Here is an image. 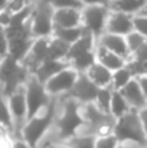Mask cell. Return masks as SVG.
I'll list each match as a JSON object with an SVG mask.
<instances>
[{"label": "cell", "mask_w": 147, "mask_h": 148, "mask_svg": "<svg viewBox=\"0 0 147 148\" xmlns=\"http://www.w3.org/2000/svg\"><path fill=\"white\" fill-rule=\"evenodd\" d=\"M55 111H56V105H55V99H52L45 108H42L33 116L26 119V122L19 130L17 137H20L32 148H38L43 137L48 134L49 128L55 124L56 119Z\"/></svg>", "instance_id": "cell-1"}, {"label": "cell", "mask_w": 147, "mask_h": 148, "mask_svg": "<svg viewBox=\"0 0 147 148\" xmlns=\"http://www.w3.org/2000/svg\"><path fill=\"white\" fill-rule=\"evenodd\" d=\"M85 124L87 121L82 115V103L72 98H65L62 111L55 119L58 138L61 141H69L82 132Z\"/></svg>", "instance_id": "cell-2"}, {"label": "cell", "mask_w": 147, "mask_h": 148, "mask_svg": "<svg viewBox=\"0 0 147 148\" xmlns=\"http://www.w3.org/2000/svg\"><path fill=\"white\" fill-rule=\"evenodd\" d=\"M114 135L117 137L118 143H130V144H137V145L146 147L147 134L141 125L137 109L131 108L123 116L115 119Z\"/></svg>", "instance_id": "cell-3"}, {"label": "cell", "mask_w": 147, "mask_h": 148, "mask_svg": "<svg viewBox=\"0 0 147 148\" xmlns=\"http://www.w3.org/2000/svg\"><path fill=\"white\" fill-rule=\"evenodd\" d=\"M29 76L30 72L13 56L7 55L0 60V89L4 95H9L16 88L25 85Z\"/></svg>", "instance_id": "cell-4"}, {"label": "cell", "mask_w": 147, "mask_h": 148, "mask_svg": "<svg viewBox=\"0 0 147 148\" xmlns=\"http://www.w3.org/2000/svg\"><path fill=\"white\" fill-rule=\"evenodd\" d=\"M53 7L48 0H39L33 4L30 16V30L33 38H49L53 33Z\"/></svg>", "instance_id": "cell-5"}, {"label": "cell", "mask_w": 147, "mask_h": 148, "mask_svg": "<svg viewBox=\"0 0 147 148\" xmlns=\"http://www.w3.org/2000/svg\"><path fill=\"white\" fill-rule=\"evenodd\" d=\"M25 95H26V103H28V118L33 116L36 112L45 108L53 98L48 94L45 84H42L32 73L25 82Z\"/></svg>", "instance_id": "cell-6"}, {"label": "cell", "mask_w": 147, "mask_h": 148, "mask_svg": "<svg viewBox=\"0 0 147 148\" xmlns=\"http://www.w3.org/2000/svg\"><path fill=\"white\" fill-rule=\"evenodd\" d=\"M108 14H110V7L107 4L84 6L82 7V26L98 39L105 32Z\"/></svg>", "instance_id": "cell-7"}, {"label": "cell", "mask_w": 147, "mask_h": 148, "mask_svg": "<svg viewBox=\"0 0 147 148\" xmlns=\"http://www.w3.org/2000/svg\"><path fill=\"white\" fill-rule=\"evenodd\" d=\"M78 75H79V72H77L71 66H66V68L61 69L58 73H55L50 79H48L45 82V88H46L48 94L50 97L66 95L71 91V88L74 86Z\"/></svg>", "instance_id": "cell-8"}, {"label": "cell", "mask_w": 147, "mask_h": 148, "mask_svg": "<svg viewBox=\"0 0 147 148\" xmlns=\"http://www.w3.org/2000/svg\"><path fill=\"white\" fill-rule=\"evenodd\" d=\"M6 97H7V103H9L10 114L13 118L14 131L17 135L19 130L28 119V103H26V95H25V85L16 88L13 92H10Z\"/></svg>", "instance_id": "cell-9"}, {"label": "cell", "mask_w": 147, "mask_h": 148, "mask_svg": "<svg viewBox=\"0 0 147 148\" xmlns=\"http://www.w3.org/2000/svg\"><path fill=\"white\" fill-rule=\"evenodd\" d=\"M98 89L99 88L87 76V73L82 72V73L78 75L74 86L65 95V98H72L75 101H78L79 103H90V102L95 101Z\"/></svg>", "instance_id": "cell-10"}, {"label": "cell", "mask_w": 147, "mask_h": 148, "mask_svg": "<svg viewBox=\"0 0 147 148\" xmlns=\"http://www.w3.org/2000/svg\"><path fill=\"white\" fill-rule=\"evenodd\" d=\"M49 38H35L30 49L28 50L26 56L22 59V65L33 73V71L48 58V48H49Z\"/></svg>", "instance_id": "cell-11"}, {"label": "cell", "mask_w": 147, "mask_h": 148, "mask_svg": "<svg viewBox=\"0 0 147 148\" xmlns=\"http://www.w3.org/2000/svg\"><path fill=\"white\" fill-rule=\"evenodd\" d=\"M133 30H134V27H133V14L110 10V14H108V19H107L105 32L126 36V35H128Z\"/></svg>", "instance_id": "cell-12"}, {"label": "cell", "mask_w": 147, "mask_h": 148, "mask_svg": "<svg viewBox=\"0 0 147 148\" xmlns=\"http://www.w3.org/2000/svg\"><path fill=\"white\" fill-rule=\"evenodd\" d=\"M77 26H82V9L62 7L53 10V29Z\"/></svg>", "instance_id": "cell-13"}, {"label": "cell", "mask_w": 147, "mask_h": 148, "mask_svg": "<svg viewBox=\"0 0 147 148\" xmlns=\"http://www.w3.org/2000/svg\"><path fill=\"white\" fill-rule=\"evenodd\" d=\"M120 92L123 94V97L126 98V101L128 102V105L133 109L139 111V109L147 106V98L137 78H133L124 88L120 89Z\"/></svg>", "instance_id": "cell-14"}, {"label": "cell", "mask_w": 147, "mask_h": 148, "mask_svg": "<svg viewBox=\"0 0 147 148\" xmlns=\"http://www.w3.org/2000/svg\"><path fill=\"white\" fill-rule=\"evenodd\" d=\"M97 42L101 43L102 46H105L107 49L112 50L114 53L120 55V56L124 58L126 60H128V59L131 58V53H130L128 46H127V42H126V36H123V35L104 32L97 39Z\"/></svg>", "instance_id": "cell-15"}, {"label": "cell", "mask_w": 147, "mask_h": 148, "mask_svg": "<svg viewBox=\"0 0 147 148\" xmlns=\"http://www.w3.org/2000/svg\"><path fill=\"white\" fill-rule=\"evenodd\" d=\"M95 59H97V62L102 63L104 66H107L112 72L120 69V68H123V66H126V63H127V60L124 58H121L120 55L114 53L112 50L107 49L105 46H102L98 42L97 46H95Z\"/></svg>", "instance_id": "cell-16"}, {"label": "cell", "mask_w": 147, "mask_h": 148, "mask_svg": "<svg viewBox=\"0 0 147 148\" xmlns=\"http://www.w3.org/2000/svg\"><path fill=\"white\" fill-rule=\"evenodd\" d=\"M87 76L97 85L98 88H107V86H111V82H112V71L108 69L107 66H104L102 63L99 62H94L88 69L87 72Z\"/></svg>", "instance_id": "cell-17"}, {"label": "cell", "mask_w": 147, "mask_h": 148, "mask_svg": "<svg viewBox=\"0 0 147 148\" xmlns=\"http://www.w3.org/2000/svg\"><path fill=\"white\" fill-rule=\"evenodd\" d=\"M69 66V63L66 60H55V59H49L46 58L35 71L32 75H35L42 84H45L48 79H50L55 73H58L61 69Z\"/></svg>", "instance_id": "cell-18"}, {"label": "cell", "mask_w": 147, "mask_h": 148, "mask_svg": "<svg viewBox=\"0 0 147 148\" xmlns=\"http://www.w3.org/2000/svg\"><path fill=\"white\" fill-rule=\"evenodd\" d=\"M147 0H110L108 7L114 12H123L128 14H137L141 12Z\"/></svg>", "instance_id": "cell-19"}, {"label": "cell", "mask_w": 147, "mask_h": 148, "mask_svg": "<svg viewBox=\"0 0 147 148\" xmlns=\"http://www.w3.org/2000/svg\"><path fill=\"white\" fill-rule=\"evenodd\" d=\"M131 109V106L128 105V102L123 97V94L120 91L112 89V95H111V106H110V114L117 119L120 116H123L126 112H128Z\"/></svg>", "instance_id": "cell-20"}, {"label": "cell", "mask_w": 147, "mask_h": 148, "mask_svg": "<svg viewBox=\"0 0 147 148\" xmlns=\"http://www.w3.org/2000/svg\"><path fill=\"white\" fill-rule=\"evenodd\" d=\"M69 49V43L50 36L49 39V48H48V58L49 59H55V60H65L66 59V53Z\"/></svg>", "instance_id": "cell-21"}, {"label": "cell", "mask_w": 147, "mask_h": 148, "mask_svg": "<svg viewBox=\"0 0 147 148\" xmlns=\"http://www.w3.org/2000/svg\"><path fill=\"white\" fill-rule=\"evenodd\" d=\"M85 27L84 26H77V27H55L52 36L66 42V43H74L77 39L81 38V35L84 33Z\"/></svg>", "instance_id": "cell-22"}, {"label": "cell", "mask_w": 147, "mask_h": 148, "mask_svg": "<svg viewBox=\"0 0 147 148\" xmlns=\"http://www.w3.org/2000/svg\"><path fill=\"white\" fill-rule=\"evenodd\" d=\"M95 49L90 50V52H85V53H81L78 56H75L74 59H71L68 63L71 68H74L77 72L82 73V72H87V69L95 62Z\"/></svg>", "instance_id": "cell-23"}, {"label": "cell", "mask_w": 147, "mask_h": 148, "mask_svg": "<svg viewBox=\"0 0 147 148\" xmlns=\"http://www.w3.org/2000/svg\"><path fill=\"white\" fill-rule=\"evenodd\" d=\"M133 78H136V76L131 73V71H130L128 66L126 65V66H123V68H120V69H117V71L112 72L111 88L115 89V91H120V89L124 88V86H126Z\"/></svg>", "instance_id": "cell-24"}, {"label": "cell", "mask_w": 147, "mask_h": 148, "mask_svg": "<svg viewBox=\"0 0 147 148\" xmlns=\"http://www.w3.org/2000/svg\"><path fill=\"white\" fill-rule=\"evenodd\" d=\"M111 95H112V88L107 86V88H99L98 94L95 97L94 103L98 106V109H101L105 114H110V106H111Z\"/></svg>", "instance_id": "cell-25"}, {"label": "cell", "mask_w": 147, "mask_h": 148, "mask_svg": "<svg viewBox=\"0 0 147 148\" xmlns=\"http://www.w3.org/2000/svg\"><path fill=\"white\" fill-rule=\"evenodd\" d=\"M0 124H3V125H6V127H9L14 131V124H13L10 108H9V103H7V97L3 94L1 89H0Z\"/></svg>", "instance_id": "cell-26"}, {"label": "cell", "mask_w": 147, "mask_h": 148, "mask_svg": "<svg viewBox=\"0 0 147 148\" xmlns=\"http://www.w3.org/2000/svg\"><path fill=\"white\" fill-rule=\"evenodd\" d=\"M72 148H95V137L91 134L81 132L68 141Z\"/></svg>", "instance_id": "cell-27"}, {"label": "cell", "mask_w": 147, "mask_h": 148, "mask_svg": "<svg viewBox=\"0 0 147 148\" xmlns=\"http://www.w3.org/2000/svg\"><path fill=\"white\" fill-rule=\"evenodd\" d=\"M16 138L17 135L12 128L0 124V148H14Z\"/></svg>", "instance_id": "cell-28"}, {"label": "cell", "mask_w": 147, "mask_h": 148, "mask_svg": "<svg viewBox=\"0 0 147 148\" xmlns=\"http://www.w3.org/2000/svg\"><path fill=\"white\" fill-rule=\"evenodd\" d=\"M146 40H147V38H144L143 35H140L136 30H133L128 35H126V42H127V46H128V50H130L131 55L139 49L140 46H143Z\"/></svg>", "instance_id": "cell-29"}, {"label": "cell", "mask_w": 147, "mask_h": 148, "mask_svg": "<svg viewBox=\"0 0 147 148\" xmlns=\"http://www.w3.org/2000/svg\"><path fill=\"white\" fill-rule=\"evenodd\" d=\"M133 27L136 32H139L140 35H143L144 38H147V16L137 13L133 16Z\"/></svg>", "instance_id": "cell-30"}, {"label": "cell", "mask_w": 147, "mask_h": 148, "mask_svg": "<svg viewBox=\"0 0 147 148\" xmlns=\"http://www.w3.org/2000/svg\"><path fill=\"white\" fill-rule=\"evenodd\" d=\"M32 4H33V0H7L4 7L10 13H17V12H20V10H23V9L32 6Z\"/></svg>", "instance_id": "cell-31"}, {"label": "cell", "mask_w": 147, "mask_h": 148, "mask_svg": "<svg viewBox=\"0 0 147 148\" xmlns=\"http://www.w3.org/2000/svg\"><path fill=\"white\" fill-rule=\"evenodd\" d=\"M49 4L53 9H62V7H75V9H82L84 4L81 0H48Z\"/></svg>", "instance_id": "cell-32"}, {"label": "cell", "mask_w": 147, "mask_h": 148, "mask_svg": "<svg viewBox=\"0 0 147 148\" xmlns=\"http://www.w3.org/2000/svg\"><path fill=\"white\" fill-rule=\"evenodd\" d=\"M117 144L118 140L114 134L107 137H95V148H115Z\"/></svg>", "instance_id": "cell-33"}, {"label": "cell", "mask_w": 147, "mask_h": 148, "mask_svg": "<svg viewBox=\"0 0 147 148\" xmlns=\"http://www.w3.org/2000/svg\"><path fill=\"white\" fill-rule=\"evenodd\" d=\"M9 55V39L3 27H0V59Z\"/></svg>", "instance_id": "cell-34"}, {"label": "cell", "mask_w": 147, "mask_h": 148, "mask_svg": "<svg viewBox=\"0 0 147 148\" xmlns=\"http://www.w3.org/2000/svg\"><path fill=\"white\" fill-rule=\"evenodd\" d=\"M12 14H13V13H10L6 7H3V9L0 10V27L6 29V27L10 25V22H12Z\"/></svg>", "instance_id": "cell-35"}, {"label": "cell", "mask_w": 147, "mask_h": 148, "mask_svg": "<svg viewBox=\"0 0 147 148\" xmlns=\"http://www.w3.org/2000/svg\"><path fill=\"white\" fill-rule=\"evenodd\" d=\"M137 112H139V118L141 121V125H143V128H144V131H146V134H147V106L139 109Z\"/></svg>", "instance_id": "cell-36"}, {"label": "cell", "mask_w": 147, "mask_h": 148, "mask_svg": "<svg viewBox=\"0 0 147 148\" xmlns=\"http://www.w3.org/2000/svg\"><path fill=\"white\" fill-rule=\"evenodd\" d=\"M81 3L84 6H91V4H107L110 3V0H81Z\"/></svg>", "instance_id": "cell-37"}, {"label": "cell", "mask_w": 147, "mask_h": 148, "mask_svg": "<svg viewBox=\"0 0 147 148\" xmlns=\"http://www.w3.org/2000/svg\"><path fill=\"white\" fill-rule=\"evenodd\" d=\"M137 79H139V82H140V85L143 88V92H144V95H146V98H147V75L137 76Z\"/></svg>", "instance_id": "cell-38"}, {"label": "cell", "mask_w": 147, "mask_h": 148, "mask_svg": "<svg viewBox=\"0 0 147 148\" xmlns=\"http://www.w3.org/2000/svg\"><path fill=\"white\" fill-rule=\"evenodd\" d=\"M115 148H146L141 147V145H137V144H130V143H118Z\"/></svg>", "instance_id": "cell-39"}, {"label": "cell", "mask_w": 147, "mask_h": 148, "mask_svg": "<svg viewBox=\"0 0 147 148\" xmlns=\"http://www.w3.org/2000/svg\"><path fill=\"white\" fill-rule=\"evenodd\" d=\"M14 148H32L28 143H25L20 137H17L16 138V143H14Z\"/></svg>", "instance_id": "cell-40"}, {"label": "cell", "mask_w": 147, "mask_h": 148, "mask_svg": "<svg viewBox=\"0 0 147 148\" xmlns=\"http://www.w3.org/2000/svg\"><path fill=\"white\" fill-rule=\"evenodd\" d=\"M49 148H72V147H71V144H69L68 141H61V143H55V144H52Z\"/></svg>", "instance_id": "cell-41"}, {"label": "cell", "mask_w": 147, "mask_h": 148, "mask_svg": "<svg viewBox=\"0 0 147 148\" xmlns=\"http://www.w3.org/2000/svg\"><path fill=\"white\" fill-rule=\"evenodd\" d=\"M140 13H141V14H146V16H147V3L144 4V7L141 9V12H140Z\"/></svg>", "instance_id": "cell-42"}, {"label": "cell", "mask_w": 147, "mask_h": 148, "mask_svg": "<svg viewBox=\"0 0 147 148\" xmlns=\"http://www.w3.org/2000/svg\"><path fill=\"white\" fill-rule=\"evenodd\" d=\"M6 3H7V0H0V9H3L6 6Z\"/></svg>", "instance_id": "cell-43"}, {"label": "cell", "mask_w": 147, "mask_h": 148, "mask_svg": "<svg viewBox=\"0 0 147 148\" xmlns=\"http://www.w3.org/2000/svg\"><path fill=\"white\" fill-rule=\"evenodd\" d=\"M146 148H147V145H146Z\"/></svg>", "instance_id": "cell-44"}, {"label": "cell", "mask_w": 147, "mask_h": 148, "mask_svg": "<svg viewBox=\"0 0 147 148\" xmlns=\"http://www.w3.org/2000/svg\"><path fill=\"white\" fill-rule=\"evenodd\" d=\"M0 10H1V9H0Z\"/></svg>", "instance_id": "cell-45"}, {"label": "cell", "mask_w": 147, "mask_h": 148, "mask_svg": "<svg viewBox=\"0 0 147 148\" xmlns=\"http://www.w3.org/2000/svg\"><path fill=\"white\" fill-rule=\"evenodd\" d=\"M0 60H1V59H0Z\"/></svg>", "instance_id": "cell-46"}]
</instances>
